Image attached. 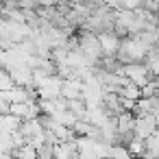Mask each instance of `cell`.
Instances as JSON below:
<instances>
[{
	"label": "cell",
	"mask_w": 159,
	"mask_h": 159,
	"mask_svg": "<svg viewBox=\"0 0 159 159\" xmlns=\"http://www.w3.org/2000/svg\"><path fill=\"white\" fill-rule=\"evenodd\" d=\"M146 50H148V48H146L144 44H139L135 37H126V39L120 42V46H118V50H116L113 57H116L118 63H122V66H129V63H142Z\"/></svg>",
	"instance_id": "obj_1"
},
{
	"label": "cell",
	"mask_w": 159,
	"mask_h": 159,
	"mask_svg": "<svg viewBox=\"0 0 159 159\" xmlns=\"http://www.w3.org/2000/svg\"><path fill=\"white\" fill-rule=\"evenodd\" d=\"M157 133V118L155 116H146V118H137L133 124V135L135 139H146L148 135Z\"/></svg>",
	"instance_id": "obj_2"
},
{
	"label": "cell",
	"mask_w": 159,
	"mask_h": 159,
	"mask_svg": "<svg viewBox=\"0 0 159 159\" xmlns=\"http://www.w3.org/2000/svg\"><path fill=\"white\" fill-rule=\"evenodd\" d=\"M133 124L135 118L131 116V111H124L116 118V133H133Z\"/></svg>",
	"instance_id": "obj_3"
},
{
	"label": "cell",
	"mask_w": 159,
	"mask_h": 159,
	"mask_svg": "<svg viewBox=\"0 0 159 159\" xmlns=\"http://www.w3.org/2000/svg\"><path fill=\"white\" fill-rule=\"evenodd\" d=\"M66 111H70L76 120H85L87 107H85L83 100H66Z\"/></svg>",
	"instance_id": "obj_4"
},
{
	"label": "cell",
	"mask_w": 159,
	"mask_h": 159,
	"mask_svg": "<svg viewBox=\"0 0 159 159\" xmlns=\"http://www.w3.org/2000/svg\"><path fill=\"white\" fill-rule=\"evenodd\" d=\"M118 96H120V98H126V100H131V102H135V100H139V89L129 83V85H124V87L118 89Z\"/></svg>",
	"instance_id": "obj_5"
},
{
	"label": "cell",
	"mask_w": 159,
	"mask_h": 159,
	"mask_svg": "<svg viewBox=\"0 0 159 159\" xmlns=\"http://www.w3.org/2000/svg\"><path fill=\"white\" fill-rule=\"evenodd\" d=\"M109 159H131V155H129V150L122 148V146H111Z\"/></svg>",
	"instance_id": "obj_6"
}]
</instances>
